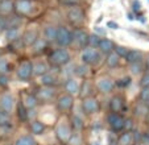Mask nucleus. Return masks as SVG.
<instances>
[{
    "mask_svg": "<svg viewBox=\"0 0 149 145\" xmlns=\"http://www.w3.org/2000/svg\"><path fill=\"white\" fill-rule=\"evenodd\" d=\"M70 61V54L66 49H57L52 53L50 56V62L56 66H62V65H66Z\"/></svg>",
    "mask_w": 149,
    "mask_h": 145,
    "instance_id": "1",
    "label": "nucleus"
},
{
    "mask_svg": "<svg viewBox=\"0 0 149 145\" xmlns=\"http://www.w3.org/2000/svg\"><path fill=\"white\" fill-rule=\"evenodd\" d=\"M57 44L59 45V46H68V45H70L71 42H73V33H70V31H69L68 28H65V26H59L58 31H57Z\"/></svg>",
    "mask_w": 149,
    "mask_h": 145,
    "instance_id": "2",
    "label": "nucleus"
},
{
    "mask_svg": "<svg viewBox=\"0 0 149 145\" xmlns=\"http://www.w3.org/2000/svg\"><path fill=\"white\" fill-rule=\"evenodd\" d=\"M107 120H108V124H110L111 128H112V131H115V132L121 131V129L124 128V125H125V120L119 114H115V112L108 115Z\"/></svg>",
    "mask_w": 149,
    "mask_h": 145,
    "instance_id": "3",
    "label": "nucleus"
},
{
    "mask_svg": "<svg viewBox=\"0 0 149 145\" xmlns=\"http://www.w3.org/2000/svg\"><path fill=\"white\" fill-rule=\"evenodd\" d=\"M32 72H33V65L29 61H24L23 63L19 66L17 69V77H19L21 81H28L31 78Z\"/></svg>",
    "mask_w": 149,
    "mask_h": 145,
    "instance_id": "4",
    "label": "nucleus"
},
{
    "mask_svg": "<svg viewBox=\"0 0 149 145\" xmlns=\"http://www.w3.org/2000/svg\"><path fill=\"white\" fill-rule=\"evenodd\" d=\"M56 133L61 142H69V140H70V137H71V129L66 123H61L57 127Z\"/></svg>",
    "mask_w": 149,
    "mask_h": 145,
    "instance_id": "5",
    "label": "nucleus"
},
{
    "mask_svg": "<svg viewBox=\"0 0 149 145\" xmlns=\"http://www.w3.org/2000/svg\"><path fill=\"white\" fill-rule=\"evenodd\" d=\"M81 58H82V61H83V63L93 65V63H95V62H98L99 53L95 49H84V50L82 52Z\"/></svg>",
    "mask_w": 149,
    "mask_h": 145,
    "instance_id": "6",
    "label": "nucleus"
},
{
    "mask_svg": "<svg viewBox=\"0 0 149 145\" xmlns=\"http://www.w3.org/2000/svg\"><path fill=\"white\" fill-rule=\"evenodd\" d=\"M82 108H83V112L86 114H95L99 109V103L95 98H86L82 103Z\"/></svg>",
    "mask_w": 149,
    "mask_h": 145,
    "instance_id": "7",
    "label": "nucleus"
},
{
    "mask_svg": "<svg viewBox=\"0 0 149 145\" xmlns=\"http://www.w3.org/2000/svg\"><path fill=\"white\" fill-rule=\"evenodd\" d=\"M13 106H15V99L11 94H4L0 98V108L3 109L4 112L9 114L13 109Z\"/></svg>",
    "mask_w": 149,
    "mask_h": 145,
    "instance_id": "8",
    "label": "nucleus"
},
{
    "mask_svg": "<svg viewBox=\"0 0 149 145\" xmlns=\"http://www.w3.org/2000/svg\"><path fill=\"white\" fill-rule=\"evenodd\" d=\"M54 90L52 89V87H48V86H45V87H42V89H40L38 91H37V99L38 100H42V102H49V100H52V99L54 98Z\"/></svg>",
    "mask_w": 149,
    "mask_h": 145,
    "instance_id": "9",
    "label": "nucleus"
},
{
    "mask_svg": "<svg viewBox=\"0 0 149 145\" xmlns=\"http://www.w3.org/2000/svg\"><path fill=\"white\" fill-rule=\"evenodd\" d=\"M68 17H69V20H70L73 24H78V22L83 21L84 15H83V11H82L81 8H78V7H73V8L69 11Z\"/></svg>",
    "mask_w": 149,
    "mask_h": 145,
    "instance_id": "10",
    "label": "nucleus"
},
{
    "mask_svg": "<svg viewBox=\"0 0 149 145\" xmlns=\"http://www.w3.org/2000/svg\"><path fill=\"white\" fill-rule=\"evenodd\" d=\"M113 87H115V83L110 78H100L98 81V89L100 92H104V94L111 92L113 90Z\"/></svg>",
    "mask_w": 149,
    "mask_h": 145,
    "instance_id": "11",
    "label": "nucleus"
},
{
    "mask_svg": "<svg viewBox=\"0 0 149 145\" xmlns=\"http://www.w3.org/2000/svg\"><path fill=\"white\" fill-rule=\"evenodd\" d=\"M73 96L71 95H63V96H61V98L58 99V108L61 109V111H68V109H70L71 107H73Z\"/></svg>",
    "mask_w": 149,
    "mask_h": 145,
    "instance_id": "12",
    "label": "nucleus"
},
{
    "mask_svg": "<svg viewBox=\"0 0 149 145\" xmlns=\"http://www.w3.org/2000/svg\"><path fill=\"white\" fill-rule=\"evenodd\" d=\"M73 40L77 42L78 45H84V44H87L88 41V36L87 33L84 31H82V29H75V31L73 32Z\"/></svg>",
    "mask_w": 149,
    "mask_h": 145,
    "instance_id": "13",
    "label": "nucleus"
},
{
    "mask_svg": "<svg viewBox=\"0 0 149 145\" xmlns=\"http://www.w3.org/2000/svg\"><path fill=\"white\" fill-rule=\"evenodd\" d=\"M15 7H16L17 13L25 15V13H28V12L31 11L32 3H31V0H17V3H16V6Z\"/></svg>",
    "mask_w": 149,
    "mask_h": 145,
    "instance_id": "14",
    "label": "nucleus"
},
{
    "mask_svg": "<svg viewBox=\"0 0 149 145\" xmlns=\"http://www.w3.org/2000/svg\"><path fill=\"white\" fill-rule=\"evenodd\" d=\"M65 89L69 92V95H75L79 92V83L73 78H69L65 83Z\"/></svg>",
    "mask_w": 149,
    "mask_h": 145,
    "instance_id": "15",
    "label": "nucleus"
},
{
    "mask_svg": "<svg viewBox=\"0 0 149 145\" xmlns=\"http://www.w3.org/2000/svg\"><path fill=\"white\" fill-rule=\"evenodd\" d=\"M123 107H124V102H123V98H121V96H113V98L111 99L110 108L112 112L118 114V112H120L121 109H123Z\"/></svg>",
    "mask_w": 149,
    "mask_h": 145,
    "instance_id": "16",
    "label": "nucleus"
},
{
    "mask_svg": "<svg viewBox=\"0 0 149 145\" xmlns=\"http://www.w3.org/2000/svg\"><path fill=\"white\" fill-rule=\"evenodd\" d=\"M99 49H100L103 53H112V49H113V42L111 41V40L108 38H103L100 40V42H99Z\"/></svg>",
    "mask_w": 149,
    "mask_h": 145,
    "instance_id": "17",
    "label": "nucleus"
},
{
    "mask_svg": "<svg viewBox=\"0 0 149 145\" xmlns=\"http://www.w3.org/2000/svg\"><path fill=\"white\" fill-rule=\"evenodd\" d=\"M125 59L130 62L131 65L137 63V62H141V59H143V54H141L140 52H137V50H130L128 52V54H127Z\"/></svg>",
    "mask_w": 149,
    "mask_h": 145,
    "instance_id": "18",
    "label": "nucleus"
},
{
    "mask_svg": "<svg viewBox=\"0 0 149 145\" xmlns=\"http://www.w3.org/2000/svg\"><path fill=\"white\" fill-rule=\"evenodd\" d=\"M57 77L53 75V74H50V72H46V74H44V75L41 77V83L44 84V86H48V87H52L53 84L57 83Z\"/></svg>",
    "mask_w": 149,
    "mask_h": 145,
    "instance_id": "19",
    "label": "nucleus"
},
{
    "mask_svg": "<svg viewBox=\"0 0 149 145\" xmlns=\"http://www.w3.org/2000/svg\"><path fill=\"white\" fill-rule=\"evenodd\" d=\"M38 103V99H37L36 95H32V94H28L24 96V102L23 104L26 107V108H34Z\"/></svg>",
    "mask_w": 149,
    "mask_h": 145,
    "instance_id": "20",
    "label": "nucleus"
},
{
    "mask_svg": "<svg viewBox=\"0 0 149 145\" xmlns=\"http://www.w3.org/2000/svg\"><path fill=\"white\" fill-rule=\"evenodd\" d=\"M37 32L36 31H26L23 37V41L25 45H33L37 41Z\"/></svg>",
    "mask_w": 149,
    "mask_h": 145,
    "instance_id": "21",
    "label": "nucleus"
},
{
    "mask_svg": "<svg viewBox=\"0 0 149 145\" xmlns=\"http://www.w3.org/2000/svg\"><path fill=\"white\" fill-rule=\"evenodd\" d=\"M13 11V3L11 0H1L0 1V13L1 15H8Z\"/></svg>",
    "mask_w": 149,
    "mask_h": 145,
    "instance_id": "22",
    "label": "nucleus"
},
{
    "mask_svg": "<svg viewBox=\"0 0 149 145\" xmlns=\"http://www.w3.org/2000/svg\"><path fill=\"white\" fill-rule=\"evenodd\" d=\"M48 71V66L45 62H37L36 65H33V74L34 75H44Z\"/></svg>",
    "mask_w": 149,
    "mask_h": 145,
    "instance_id": "23",
    "label": "nucleus"
},
{
    "mask_svg": "<svg viewBox=\"0 0 149 145\" xmlns=\"http://www.w3.org/2000/svg\"><path fill=\"white\" fill-rule=\"evenodd\" d=\"M6 38L8 41H16L20 38V29L19 28H9L6 32Z\"/></svg>",
    "mask_w": 149,
    "mask_h": 145,
    "instance_id": "24",
    "label": "nucleus"
},
{
    "mask_svg": "<svg viewBox=\"0 0 149 145\" xmlns=\"http://www.w3.org/2000/svg\"><path fill=\"white\" fill-rule=\"evenodd\" d=\"M15 145H37V142L32 136H21L16 140Z\"/></svg>",
    "mask_w": 149,
    "mask_h": 145,
    "instance_id": "25",
    "label": "nucleus"
},
{
    "mask_svg": "<svg viewBox=\"0 0 149 145\" xmlns=\"http://www.w3.org/2000/svg\"><path fill=\"white\" fill-rule=\"evenodd\" d=\"M31 129L32 132H33L34 135H42V132L45 131V125L41 123V121H33V123L31 124Z\"/></svg>",
    "mask_w": 149,
    "mask_h": 145,
    "instance_id": "26",
    "label": "nucleus"
},
{
    "mask_svg": "<svg viewBox=\"0 0 149 145\" xmlns=\"http://www.w3.org/2000/svg\"><path fill=\"white\" fill-rule=\"evenodd\" d=\"M57 31H58V29L54 28V26H48V28H45V38L48 40V41L57 40Z\"/></svg>",
    "mask_w": 149,
    "mask_h": 145,
    "instance_id": "27",
    "label": "nucleus"
},
{
    "mask_svg": "<svg viewBox=\"0 0 149 145\" xmlns=\"http://www.w3.org/2000/svg\"><path fill=\"white\" fill-rule=\"evenodd\" d=\"M17 116L21 121H26L28 120V112H26V107L23 103H20L17 107Z\"/></svg>",
    "mask_w": 149,
    "mask_h": 145,
    "instance_id": "28",
    "label": "nucleus"
},
{
    "mask_svg": "<svg viewBox=\"0 0 149 145\" xmlns=\"http://www.w3.org/2000/svg\"><path fill=\"white\" fill-rule=\"evenodd\" d=\"M11 124V117H9V114L4 112L3 109L0 108V127H7Z\"/></svg>",
    "mask_w": 149,
    "mask_h": 145,
    "instance_id": "29",
    "label": "nucleus"
},
{
    "mask_svg": "<svg viewBox=\"0 0 149 145\" xmlns=\"http://www.w3.org/2000/svg\"><path fill=\"white\" fill-rule=\"evenodd\" d=\"M148 108L149 107L146 106V103H140L137 104V107L135 108V114L137 115V116H145V115H148Z\"/></svg>",
    "mask_w": 149,
    "mask_h": 145,
    "instance_id": "30",
    "label": "nucleus"
},
{
    "mask_svg": "<svg viewBox=\"0 0 149 145\" xmlns=\"http://www.w3.org/2000/svg\"><path fill=\"white\" fill-rule=\"evenodd\" d=\"M45 47H46V41L45 40H42V38H38L33 44V49H34L36 53H41V52H44L45 50Z\"/></svg>",
    "mask_w": 149,
    "mask_h": 145,
    "instance_id": "31",
    "label": "nucleus"
},
{
    "mask_svg": "<svg viewBox=\"0 0 149 145\" xmlns=\"http://www.w3.org/2000/svg\"><path fill=\"white\" fill-rule=\"evenodd\" d=\"M119 142H120L121 145H131L133 142V135L131 133V132H125V133L120 137Z\"/></svg>",
    "mask_w": 149,
    "mask_h": 145,
    "instance_id": "32",
    "label": "nucleus"
},
{
    "mask_svg": "<svg viewBox=\"0 0 149 145\" xmlns=\"http://www.w3.org/2000/svg\"><path fill=\"white\" fill-rule=\"evenodd\" d=\"M119 63V56L116 53H110L107 57V65L111 67H115Z\"/></svg>",
    "mask_w": 149,
    "mask_h": 145,
    "instance_id": "33",
    "label": "nucleus"
},
{
    "mask_svg": "<svg viewBox=\"0 0 149 145\" xmlns=\"http://www.w3.org/2000/svg\"><path fill=\"white\" fill-rule=\"evenodd\" d=\"M99 42H100V37H99L98 34H91V36H88L87 44L90 45V46H99Z\"/></svg>",
    "mask_w": 149,
    "mask_h": 145,
    "instance_id": "34",
    "label": "nucleus"
},
{
    "mask_svg": "<svg viewBox=\"0 0 149 145\" xmlns=\"http://www.w3.org/2000/svg\"><path fill=\"white\" fill-rule=\"evenodd\" d=\"M73 125H74V128L75 129H82L83 128V120H82V117H79V116H74L73 117Z\"/></svg>",
    "mask_w": 149,
    "mask_h": 145,
    "instance_id": "35",
    "label": "nucleus"
},
{
    "mask_svg": "<svg viewBox=\"0 0 149 145\" xmlns=\"http://www.w3.org/2000/svg\"><path fill=\"white\" fill-rule=\"evenodd\" d=\"M91 90H93L91 84L88 83V82H84V83H83V87H82V92H81V95H82V96H87V95H90V94H91Z\"/></svg>",
    "mask_w": 149,
    "mask_h": 145,
    "instance_id": "36",
    "label": "nucleus"
},
{
    "mask_svg": "<svg viewBox=\"0 0 149 145\" xmlns=\"http://www.w3.org/2000/svg\"><path fill=\"white\" fill-rule=\"evenodd\" d=\"M8 71V62L4 58H0V74L6 75V72Z\"/></svg>",
    "mask_w": 149,
    "mask_h": 145,
    "instance_id": "37",
    "label": "nucleus"
},
{
    "mask_svg": "<svg viewBox=\"0 0 149 145\" xmlns=\"http://www.w3.org/2000/svg\"><path fill=\"white\" fill-rule=\"evenodd\" d=\"M87 72H88L87 66H84V65H81V66H77V70H75V74H77V75L83 77V75H86Z\"/></svg>",
    "mask_w": 149,
    "mask_h": 145,
    "instance_id": "38",
    "label": "nucleus"
},
{
    "mask_svg": "<svg viewBox=\"0 0 149 145\" xmlns=\"http://www.w3.org/2000/svg\"><path fill=\"white\" fill-rule=\"evenodd\" d=\"M69 144L70 145H81L82 144V140H81V136L77 133H74V136L71 135L70 140H69Z\"/></svg>",
    "mask_w": 149,
    "mask_h": 145,
    "instance_id": "39",
    "label": "nucleus"
},
{
    "mask_svg": "<svg viewBox=\"0 0 149 145\" xmlns=\"http://www.w3.org/2000/svg\"><path fill=\"white\" fill-rule=\"evenodd\" d=\"M115 49H116V52H115V53L118 54L119 57H127V54H128V52H130V50H128V49H127V47L120 46V45H119V46H116Z\"/></svg>",
    "mask_w": 149,
    "mask_h": 145,
    "instance_id": "40",
    "label": "nucleus"
},
{
    "mask_svg": "<svg viewBox=\"0 0 149 145\" xmlns=\"http://www.w3.org/2000/svg\"><path fill=\"white\" fill-rule=\"evenodd\" d=\"M140 99H141L143 102H145V103L149 100V87H144V89L141 90Z\"/></svg>",
    "mask_w": 149,
    "mask_h": 145,
    "instance_id": "41",
    "label": "nucleus"
},
{
    "mask_svg": "<svg viewBox=\"0 0 149 145\" xmlns=\"http://www.w3.org/2000/svg\"><path fill=\"white\" fill-rule=\"evenodd\" d=\"M130 83H131V78H130V77H125V78H123V79H120V81L116 82V84H118V86H120V87L130 86Z\"/></svg>",
    "mask_w": 149,
    "mask_h": 145,
    "instance_id": "42",
    "label": "nucleus"
},
{
    "mask_svg": "<svg viewBox=\"0 0 149 145\" xmlns=\"http://www.w3.org/2000/svg\"><path fill=\"white\" fill-rule=\"evenodd\" d=\"M140 84H141V87H149V72H146V74H144L143 75V78H141V81H140Z\"/></svg>",
    "mask_w": 149,
    "mask_h": 145,
    "instance_id": "43",
    "label": "nucleus"
},
{
    "mask_svg": "<svg viewBox=\"0 0 149 145\" xmlns=\"http://www.w3.org/2000/svg\"><path fill=\"white\" fill-rule=\"evenodd\" d=\"M6 29H8V20L6 17L0 16V32L6 31Z\"/></svg>",
    "mask_w": 149,
    "mask_h": 145,
    "instance_id": "44",
    "label": "nucleus"
},
{
    "mask_svg": "<svg viewBox=\"0 0 149 145\" xmlns=\"http://www.w3.org/2000/svg\"><path fill=\"white\" fill-rule=\"evenodd\" d=\"M131 70H132L133 74H139V72L143 70V66H141L140 62H137V63H132L131 65Z\"/></svg>",
    "mask_w": 149,
    "mask_h": 145,
    "instance_id": "45",
    "label": "nucleus"
},
{
    "mask_svg": "<svg viewBox=\"0 0 149 145\" xmlns=\"http://www.w3.org/2000/svg\"><path fill=\"white\" fill-rule=\"evenodd\" d=\"M132 9L135 12L141 11V3L139 1V0H133V1H132Z\"/></svg>",
    "mask_w": 149,
    "mask_h": 145,
    "instance_id": "46",
    "label": "nucleus"
},
{
    "mask_svg": "<svg viewBox=\"0 0 149 145\" xmlns=\"http://www.w3.org/2000/svg\"><path fill=\"white\" fill-rule=\"evenodd\" d=\"M94 31H95V33L100 34V36H106V34H107L106 29H103L102 26H95V28H94Z\"/></svg>",
    "mask_w": 149,
    "mask_h": 145,
    "instance_id": "47",
    "label": "nucleus"
},
{
    "mask_svg": "<svg viewBox=\"0 0 149 145\" xmlns=\"http://www.w3.org/2000/svg\"><path fill=\"white\" fill-rule=\"evenodd\" d=\"M7 84H8V78L6 75H0V86L6 87Z\"/></svg>",
    "mask_w": 149,
    "mask_h": 145,
    "instance_id": "48",
    "label": "nucleus"
},
{
    "mask_svg": "<svg viewBox=\"0 0 149 145\" xmlns=\"http://www.w3.org/2000/svg\"><path fill=\"white\" fill-rule=\"evenodd\" d=\"M63 4H65V6L74 7V6H77V4H78V0H63Z\"/></svg>",
    "mask_w": 149,
    "mask_h": 145,
    "instance_id": "49",
    "label": "nucleus"
},
{
    "mask_svg": "<svg viewBox=\"0 0 149 145\" xmlns=\"http://www.w3.org/2000/svg\"><path fill=\"white\" fill-rule=\"evenodd\" d=\"M107 26H108V28H111V29H118L119 28V25L116 24L115 21H108L107 22Z\"/></svg>",
    "mask_w": 149,
    "mask_h": 145,
    "instance_id": "50",
    "label": "nucleus"
},
{
    "mask_svg": "<svg viewBox=\"0 0 149 145\" xmlns=\"http://www.w3.org/2000/svg\"><path fill=\"white\" fill-rule=\"evenodd\" d=\"M124 128H128V129H131L132 128V120H125V125H124Z\"/></svg>",
    "mask_w": 149,
    "mask_h": 145,
    "instance_id": "51",
    "label": "nucleus"
},
{
    "mask_svg": "<svg viewBox=\"0 0 149 145\" xmlns=\"http://www.w3.org/2000/svg\"><path fill=\"white\" fill-rule=\"evenodd\" d=\"M143 141L144 142H148V144H149V133L144 135V136H143Z\"/></svg>",
    "mask_w": 149,
    "mask_h": 145,
    "instance_id": "52",
    "label": "nucleus"
},
{
    "mask_svg": "<svg viewBox=\"0 0 149 145\" xmlns=\"http://www.w3.org/2000/svg\"><path fill=\"white\" fill-rule=\"evenodd\" d=\"M110 142H111V145H115L116 144V140L113 141V136H112V135H110Z\"/></svg>",
    "mask_w": 149,
    "mask_h": 145,
    "instance_id": "53",
    "label": "nucleus"
},
{
    "mask_svg": "<svg viewBox=\"0 0 149 145\" xmlns=\"http://www.w3.org/2000/svg\"><path fill=\"white\" fill-rule=\"evenodd\" d=\"M128 19H130V20H133L135 17H133V15H132V13H130V15H128Z\"/></svg>",
    "mask_w": 149,
    "mask_h": 145,
    "instance_id": "54",
    "label": "nucleus"
},
{
    "mask_svg": "<svg viewBox=\"0 0 149 145\" xmlns=\"http://www.w3.org/2000/svg\"><path fill=\"white\" fill-rule=\"evenodd\" d=\"M146 106H148V107H149V100H148V102H146Z\"/></svg>",
    "mask_w": 149,
    "mask_h": 145,
    "instance_id": "55",
    "label": "nucleus"
}]
</instances>
